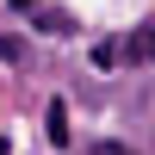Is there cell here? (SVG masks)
<instances>
[{"label": "cell", "instance_id": "3", "mask_svg": "<svg viewBox=\"0 0 155 155\" xmlns=\"http://www.w3.org/2000/svg\"><path fill=\"white\" fill-rule=\"evenodd\" d=\"M44 124H50V143H68V106H62V99H50V112H44Z\"/></svg>", "mask_w": 155, "mask_h": 155}, {"label": "cell", "instance_id": "1", "mask_svg": "<svg viewBox=\"0 0 155 155\" xmlns=\"http://www.w3.org/2000/svg\"><path fill=\"white\" fill-rule=\"evenodd\" d=\"M12 12H25L31 25H44L50 37H74V19H68L62 6H44V0H12Z\"/></svg>", "mask_w": 155, "mask_h": 155}, {"label": "cell", "instance_id": "2", "mask_svg": "<svg viewBox=\"0 0 155 155\" xmlns=\"http://www.w3.org/2000/svg\"><path fill=\"white\" fill-rule=\"evenodd\" d=\"M124 56H130V62H155V19L137 25V31L124 37Z\"/></svg>", "mask_w": 155, "mask_h": 155}, {"label": "cell", "instance_id": "4", "mask_svg": "<svg viewBox=\"0 0 155 155\" xmlns=\"http://www.w3.org/2000/svg\"><path fill=\"white\" fill-rule=\"evenodd\" d=\"M0 155H12V149H6V137H0Z\"/></svg>", "mask_w": 155, "mask_h": 155}]
</instances>
